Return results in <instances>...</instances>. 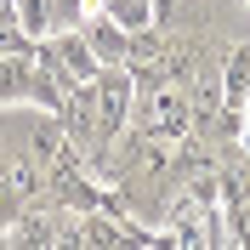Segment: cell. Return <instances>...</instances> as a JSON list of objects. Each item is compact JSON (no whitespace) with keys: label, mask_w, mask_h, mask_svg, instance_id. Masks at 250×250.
<instances>
[{"label":"cell","mask_w":250,"mask_h":250,"mask_svg":"<svg viewBox=\"0 0 250 250\" xmlns=\"http://www.w3.org/2000/svg\"><path fill=\"white\" fill-rule=\"evenodd\" d=\"M103 12H108L125 34H137V29H148V23H154V0H108Z\"/></svg>","instance_id":"8"},{"label":"cell","mask_w":250,"mask_h":250,"mask_svg":"<svg viewBox=\"0 0 250 250\" xmlns=\"http://www.w3.org/2000/svg\"><path fill=\"white\" fill-rule=\"evenodd\" d=\"M0 23H17V0H0Z\"/></svg>","instance_id":"12"},{"label":"cell","mask_w":250,"mask_h":250,"mask_svg":"<svg viewBox=\"0 0 250 250\" xmlns=\"http://www.w3.org/2000/svg\"><path fill=\"white\" fill-rule=\"evenodd\" d=\"M0 250H6V216H0Z\"/></svg>","instance_id":"13"},{"label":"cell","mask_w":250,"mask_h":250,"mask_svg":"<svg viewBox=\"0 0 250 250\" xmlns=\"http://www.w3.org/2000/svg\"><path fill=\"white\" fill-rule=\"evenodd\" d=\"M222 97L228 103H250V46H233L222 62Z\"/></svg>","instance_id":"7"},{"label":"cell","mask_w":250,"mask_h":250,"mask_svg":"<svg viewBox=\"0 0 250 250\" xmlns=\"http://www.w3.org/2000/svg\"><path fill=\"white\" fill-rule=\"evenodd\" d=\"M97 159L108 154V142L120 137L125 125H131V103H137V80L125 62H108V68H97Z\"/></svg>","instance_id":"2"},{"label":"cell","mask_w":250,"mask_h":250,"mask_svg":"<svg viewBox=\"0 0 250 250\" xmlns=\"http://www.w3.org/2000/svg\"><path fill=\"white\" fill-rule=\"evenodd\" d=\"M34 199H46V165L23 148L0 154V216L12 222L17 210H29Z\"/></svg>","instance_id":"3"},{"label":"cell","mask_w":250,"mask_h":250,"mask_svg":"<svg viewBox=\"0 0 250 250\" xmlns=\"http://www.w3.org/2000/svg\"><path fill=\"white\" fill-rule=\"evenodd\" d=\"M80 34H85V46L97 51V62H103V68H108V62H125V51H131V34H125L108 12H103V17H91Z\"/></svg>","instance_id":"5"},{"label":"cell","mask_w":250,"mask_h":250,"mask_svg":"<svg viewBox=\"0 0 250 250\" xmlns=\"http://www.w3.org/2000/svg\"><path fill=\"white\" fill-rule=\"evenodd\" d=\"M233 239H239V245H250V199L233 205Z\"/></svg>","instance_id":"11"},{"label":"cell","mask_w":250,"mask_h":250,"mask_svg":"<svg viewBox=\"0 0 250 250\" xmlns=\"http://www.w3.org/2000/svg\"><path fill=\"white\" fill-rule=\"evenodd\" d=\"M29 68H34V51H6L0 57V108L29 97Z\"/></svg>","instance_id":"6"},{"label":"cell","mask_w":250,"mask_h":250,"mask_svg":"<svg viewBox=\"0 0 250 250\" xmlns=\"http://www.w3.org/2000/svg\"><path fill=\"white\" fill-rule=\"evenodd\" d=\"M51 57H57V68L68 80H74V85H85V80H97V68H103V62H97V51L85 46V34L80 29H51Z\"/></svg>","instance_id":"4"},{"label":"cell","mask_w":250,"mask_h":250,"mask_svg":"<svg viewBox=\"0 0 250 250\" xmlns=\"http://www.w3.org/2000/svg\"><path fill=\"white\" fill-rule=\"evenodd\" d=\"M17 29L29 40H46L51 34V0H17Z\"/></svg>","instance_id":"9"},{"label":"cell","mask_w":250,"mask_h":250,"mask_svg":"<svg viewBox=\"0 0 250 250\" xmlns=\"http://www.w3.org/2000/svg\"><path fill=\"white\" fill-rule=\"evenodd\" d=\"M131 125L148 131V137H171L182 142L193 131V108H188V91L182 85H142L137 103H131Z\"/></svg>","instance_id":"1"},{"label":"cell","mask_w":250,"mask_h":250,"mask_svg":"<svg viewBox=\"0 0 250 250\" xmlns=\"http://www.w3.org/2000/svg\"><path fill=\"white\" fill-rule=\"evenodd\" d=\"M6 51H34V40L17 29V23H0V57H6Z\"/></svg>","instance_id":"10"}]
</instances>
